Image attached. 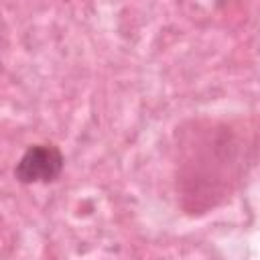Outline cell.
<instances>
[{"label":"cell","mask_w":260,"mask_h":260,"mask_svg":"<svg viewBox=\"0 0 260 260\" xmlns=\"http://www.w3.org/2000/svg\"><path fill=\"white\" fill-rule=\"evenodd\" d=\"M65 158L55 144H32L28 146L14 167V177L24 183H53L63 171Z\"/></svg>","instance_id":"obj_1"}]
</instances>
